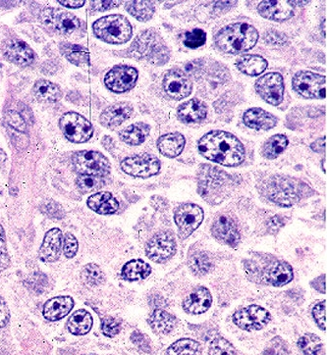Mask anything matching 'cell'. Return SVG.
<instances>
[{
  "mask_svg": "<svg viewBox=\"0 0 327 355\" xmlns=\"http://www.w3.org/2000/svg\"><path fill=\"white\" fill-rule=\"evenodd\" d=\"M201 155L210 161L223 166H238L245 160V148L242 142L224 131H211L197 142Z\"/></svg>",
  "mask_w": 327,
  "mask_h": 355,
  "instance_id": "obj_1",
  "label": "cell"
},
{
  "mask_svg": "<svg viewBox=\"0 0 327 355\" xmlns=\"http://www.w3.org/2000/svg\"><path fill=\"white\" fill-rule=\"evenodd\" d=\"M258 40V33L252 25L235 23L218 31L215 44L220 51L239 54L253 49Z\"/></svg>",
  "mask_w": 327,
  "mask_h": 355,
  "instance_id": "obj_2",
  "label": "cell"
},
{
  "mask_svg": "<svg viewBox=\"0 0 327 355\" xmlns=\"http://www.w3.org/2000/svg\"><path fill=\"white\" fill-rule=\"evenodd\" d=\"M95 37L111 44L129 42L133 34L131 23L123 15H108L93 25Z\"/></svg>",
  "mask_w": 327,
  "mask_h": 355,
  "instance_id": "obj_3",
  "label": "cell"
},
{
  "mask_svg": "<svg viewBox=\"0 0 327 355\" xmlns=\"http://www.w3.org/2000/svg\"><path fill=\"white\" fill-rule=\"evenodd\" d=\"M134 56L151 61L154 64L162 65L169 58V51L162 38L154 31H145L140 34L132 45Z\"/></svg>",
  "mask_w": 327,
  "mask_h": 355,
  "instance_id": "obj_4",
  "label": "cell"
},
{
  "mask_svg": "<svg viewBox=\"0 0 327 355\" xmlns=\"http://www.w3.org/2000/svg\"><path fill=\"white\" fill-rule=\"evenodd\" d=\"M73 166L80 175L95 176L104 178L111 171L108 158L99 151L83 150L72 156Z\"/></svg>",
  "mask_w": 327,
  "mask_h": 355,
  "instance_id": "obj_5",
  "label": "cell"
},
{
  "mask_svg": "<svg viewBox=\"0 0 327 355\" xmlns=\"http://www.w3.org/2000/svg\"><path fill=\"white\" fill-rule=\"evenodd\" d=\"M59 127L68 141L75 144L88 142L94 135V129L87 118L76 112H67L59 120Z\"/></svg>",
  "mask_w": 327,
  "mask_h": 355,
  "instance_id": "obj_6",
  "label": "cell"
},
{
  "mask_svg": "<svg viewBox=\"0 0 327 355\" xmlns=\"http://www.w3.org/2000/svg\"><path fill=\"white\" fill-rule=\"evenodd\" d=\"M302 184L290 178L274 177L267 187L270 200L282 207H291L301 198Z\"/></svg>",
  "mask_w": 327,
  "mask_h": 355,
  "instance_id": "obj_7",
  "label": "cell"
},
{
  "mask_svg": "<svg viewBox=\"0 0 327 355\" xmlns=\"http://www.w3.org/2000/svg\"><path fill=\"white\" fill-rule=\"evenodd\" d=\"M293 89L305 98H326V78L310 71H300L292 80Z\"/></svg>",
  "mask_w": 327,
  "mask_h": 355,
  "instance_id": "obj_8",
  "label": "cell"
},
{
  "mask_svg": "<svg viewBox=\"0 0 327 355\" xmlns=\"http://www.w3.org/2000/svg\"><path fill=\"white\" fill-rule=\"evenodd\" d=\"M125 173L137 178H149L160 170V161L151 155H134L125 158L121 162Z\"/></svg>",
  "mask_w": 327,
  "mask_h": 355,
  "instance_id": "obj_9",
  "label": "cell"
},
{
  "mask_svg": "<svg viewBox=\"0 0 327 355\" xmlns=\"http://www.w3.org/2000/svg\"><path fill=\"white\" fill-rule=\"evenodd\" d=\"M175 223L181 239H186L199 227L204 220V211L201 207L192 203L181 205L174 215Z\"/></svg>",
  "mask_w": 327,
  "mask_h": 355,
  "instance_id": "obj_10",
  "label": "cell"
},
{
  "mask_svg": "<svg viewBox=\"0 0 327 355\" xmlns=\"http://www.w3.org/2000/svg\"><path fill=\"white\" fill-rule=\"evenodd\" d=\"M233 321L241 329L246 331H258L269 324L270 314L267 309L258 305H250L236 311Z\"/></svg>",
  "mask_w": 327,
  "mask_h": 355,
  "instance_id": "obj_11",
  "label": "cell"
},
{
  "mask_svg": "<svg viewBox=\"0 0 327 355\" xmlns=\"http://www.w3.org/2000/svg\"><path fill=\"white\" fill-rule=\"evenodd\" d=\"M256 90L265 103L278 105L283 101V77L276 72L265 74L256 81Z\"/></svg>",
  "mask_w": 327,
  "mask_h": 355,
  "instance_id": "obj_12",
  "label": "cell"
},
{
  "mask_svg": "<svg viewBox=\"0 0 327 355\" xmlns=\"http://www.w3.org/2000/svg\"><path fill=\"white\" fill-rule=\"evenodd\" d=\"M42 19L47 26L60 35H71L81 26L78 17L59 9H47L43 12Z\"/></svg>",
  "mask_w": 327,
  "mask_h": 355,
  "instance_id": "obj_13",
  "label": "cell"
},
{
  "mask_svg": "<svg viewBox=\"0 0 327 355\" xmlns=\"http://www.w3.org/2000/svg\"><path fill=\"white\" fill-rule=\"evenodd\" d=\"M176 250L173 235L161 232L154 235L145 246L147 257L156 263H162L169 259Z\"/></svg>",
  "mask_w": 327,
  "mask_h": 355,
  "instance_id": "obj_14",
  "label": "cell"
},
{
  "mask_svg": "<svg viewBox=\"0 0 327 355\" xmlns=\"http://www.w3.org/2000/svg\"><path fill=\"white\" fill-rule=\"evenodd\" d=\"M138 71L135 68L120 65L115 66L106 74L104 83L111 92H125L133 89L138 80Z\"/></svg>",
  "mask_w": 327,
  "mask_h": 355,
  "instance_id": "obj_15",
  "label": "cell"
},
{
  "mask_svg": "<svg viewBox=\"0 0 327 355\" xmlns=\"http://www.w3.org/2000/svg\"><path fill=\"white\" fill-rule=\"evenodd\" d=\"M192 89V81L181 70H169L163 78V90L168 97L174 101H181L189 96Z\"/></svg>",
  "mask_w": 327,
  "mask_h": 355,
  "instance_id": "obj_16",
  "label": "cell"
},
{
  "mask_svg": "<svg viewBox=\"0 0 327 355\" xmlns=\"http://www.w3.org/2000/svg\"><path fill=\"white\" fill-rule=\"evenodd\" d=\"M6 60L20 66H29L35 60L33 49L26 42L18 38H9L1 47Z\"/></svg>",
  "mask_w": 327,
  "mask_h": 355,
  "instance_id": "obj_17",
  "label": "cell"
},
{
  "mask_svg": "<svg viewBox=\"0 0 327 355\" xmlns=\"http://www.w3.org/2000/svg\"><path fill=\"white\" fill-rule=\"evenodd\" d=\"M261 16L271 21L284 22L294 16L293 4L290 1H262L258 6Z\"/></svg>",
  "mask_w": 327,
  "mask_h": 355,
  "instance_id": "obj_18",
  "label": "cell"
},
{
  "mask_svg": "<svg viewBox=\"0 0 327 355\" xmlns=\"http://www.w3.org/2000/svg\"><path fill=\"white\" fill-rule=\"evenodd\" d=\"M63 246V234L58 228H53L45 234L40 248V259L44 262H54L60 257Z\"/></svg>",
  "mask_w": 327,
  "mask_h": 355,
  "instance_id": "obj_19",
  "label": "cell"
},
{
  "mask_svg": "<svg viewBox=\"0 0 327 355\" xmlns=\"http://www.w3.org/2000/svg\"><path fill=\"white\" fill-rule=\"evenodd\" d=\"M133 105L129 103H118L108 106L99 116V122L106 128H115L130 118Z\"/></svg>",
  "mask_w": 327,
  "mask_h": 355,
  "instance_id": "obj_20",
  "label": "cell"
},
{
  "mask_svg": "<svg viewBox=\"0 0 327 355\" xmlns=\"http://www.w3.org/2000/svg\"><path fill=\"white\" fill-rule=\"evenodd\" d=\"M213 236L227 244H237L240 235L235 222L226 215H221L215 219L213 225Z\"/></svg>",
  "mask_w": 327,
  "mask_h": 355,
  "instance_id": "obj_21",
  "label": "cell"
},
{
  "mask_svg": "<svg viewBox=\"0 0 327 355\" xmlns=\"http://www.w3.org/2000/svg\"><path fill=\"white\" fill-rule=\"evenodd\" d=\"M73 307L74 300L71 296H58L45 302L43 314L47 320L58 321L68 315Z\"/></svg>",
  "mask_w": 327,
  "mask_h": 355,
  "instance_id": "obj_22",
  "label": "cell"
},
{
  "mask_svg": "<svg viewBox=\"0 0 327 355\" xmlns=\"http://www.w3.org/2000/svg\"><path fill=\"white\" fill-rule=\"evenodd\" d=\"M213 304L210 291L206 288H199L193 291L184 300V309L190 314H202L210 309Z\"/></svg>",
  "mask_w": 327,
  "mask_h": 355,
  "instance_id": "obj_23",
  "label": "cell"
},
{
  "mask_svg": "<svg viewBox=\"0 0 327 355\" xmlns=\"http://www.w3.org/2000/svg\"><path fill=\"white\" fill-rule=\"evenodd\" d=\"M243 120L246 126L254 130H270L277 124L276 117L262 108H251L247 110Z\"/></svg>",
  "mask_w": 327,
  "mask_h": 355,
  "instance_id": "obj_24",
  "label": "cell"
},
{
  "mask_svg": "<svg viewBox=\"0 0 327 355\" xmlns=\"http://www.w3.org/2000/svg\"><path fill=\"white\" fill-rule=\"evenodd\" d=\"M208 114V108L203 101L191 99L179 106L177 115L184 123H195L204 120Z\"/></svg>",
  "mask_w": 327,
  "mask_h": 355,
  "instance_id": "obj_25",
  "label": "cell"
},
{
  "mask_svg": "<svg viewBox=\"0 0 327 355\" xmlns=\"http://www.w3.org/2000/svg\"><path fill=\"white\" fill-rule=\"evenodd\" d=\"M293 280V270L289 264L277 262L270 265L263 274V281L274 287L287 285Z\"/></svg>",
  "mask_w": 327,
  "mask_h": 355,
  "instance_id": "obj_26",
  "label": "cell"
},
{
  "mask_svg": "<svg viewBox=\"0 0 327 355\" xmlns=\"http://www.w3.org/2000/svg\"><path fill=\"white\" fill-rule=\"evenodd\" d=\"M185 137L179 133H170L161 135L158 140V148L161 155L174 158L181 155L185 146Z\"/></svg>",
  "mask_w": 327,
  "mask_h": 355,
  "instance_id": "obj_27",
  "label": "cell"
},
{
  "mask_svg": "<svg viewBox=\"0 0 327 355\" xmlns=\"http://www.w3.org/2000/svg\"><path fill=\"white\" fill-rule=\"evenodd\" d=\"M88 207L99 214H113L119 208L117 198L108 192H101L90 196L88 198Z\"/></svg>",
  "mask_w": 327,
  "mask_h": 355,
  "instance_id": "obj_28",
  "label": "cell"
},
{
  "mask_svg": "<svg viewBox=\"0 0 327 355\" xmlns=\"http://www.w3.org/2000/svg\"><path fill=\"white\" fill-rule=\"evenodd\" d=\"M33 94L40 103H51L60 101L62 90L56 83L47 80L36 81L33 87Z\"/></svg>",
  "mask_w": 327,
  "mask_h": 355,
  "instance_id": "obj_29",
  "label": "cell"
},
{
  "mask_svg": "<svg viewBox=\"0 0 327 355\" xmlns=\"http://www.w3.org/2000/svg\"><path fill=\"white\" fill-rule=\"evenodd\" d=\"M149 132H151V127L143 122H138V123L132 124L122 130L119 133V137L125 144H130V146H140L145 141Z\"/></svg>",
  "mask_w": 327,
  "mask_h": 355,
  "instance_id": "obj_30",
  "label": "cell"
},
{
  "mask_svg": "<svg viewBox=\"0 0 327 355\" xmlns=\"http://www.w3.org/2000/svg\"><path fill=\"white\" fill-rule=\"evenodd\" d=\"M93 327V317L85 309H80L72 314L67 322L70 333L76 336H84L90 331Z\"/></svg>",
  "mask_w": 327,
  "mask_h": 355,
  "instance_id": "obj_31",
  "label": "cell"
},
{
  "mask_svg": "<svg viewBox=\"0 0 327 355\" xmlns=\"http://www.w3.org/2000/svg\"><path fill=\"white\" fill-rule=\"evenodd\" d=\"M237 68L242 73L249 76H258L263 73L267 68V61L260 55L247 54L238 60Z\"/></svg>",
  "mask_w": 327,
  "mask_h": 355,
  "instance_id": "obj_32",
  "label": "cell"
},
{
  "mask_svg": "<svg viewBox=\"0 0 327 355\" xmlns=\"http://www.w3.org/2000/svg\"><path fill=\"white\" fill-rule=\"evenodd\" d=\"M152 269L149 264L140 259L131 260L128 263L125 264L122 269V274L125 279L129 281H138L144 280L151 275Z\"/></svg>",
  "mask_w": 327,
  "mask_h": 355,
  "instance_id": "obj_33",
  "label": "cell"
},
{
  "mask_svg": "<svg viewBox=\"0 0 327 355\" xmlns=\"http://www.w3.org/2000/svg\"><path fill=\"white\" fill-rule=\"evenodd\" d=\"M149 324L156 333L165 334L174 329L176 319L167 311H156L149 318Z\"/></svg>",
  "mask_w": 327,
  "mask_h": 355,
  "instance_id": "obj_34",
  "label": "cell"
},
{
  "mask_svg": "<svg viewBox=\"0 0 327 355\" xmlns=\"http://www.w3.org/2000/svg\"><path fill=\"white\" fill-rule=\"evenodd\" d=\"M288 139L284 135H274L265 142L263 155L267 159H276L285 150L288 146Z\"/></svg>",
  "mask_w": 327,
  "mask_h": 355,
  "instance_id": "obj_35",
  "label": "cell"
},
{
  "mask_svg": "<svg viewBox=\"0 0 327 355\" xmlns=\"http://www.w3.org/2000/svg\"><path fill=\"white\" fill-rule=\"evenodd\" d=\"M129 13L141 22H147L154 14V5L151 1H129L126 3Z\"/></svg>",
  "mask_w": 327,
  "mask_h": 355,
  "instance_id": "obj_36",
  "label": "cell"
},
{
  "mask_svg": "<svg viewBox=\"0 0 327 355\" xmlns=\"http://www.w3.org/2000/svg\"><path fill=\"white\" fill-rule=\"evenodd\" d=\"M63 55L67 58L72 64L81 66L88 62V53L85 47L78 44H63L60 47Z\"/></svg>",
  "mask_w": 327,
  "mask_h": 355,
  "instance_id": "obj_37",
  "label": "cell"
},
{
  "mask_svg": "<svg viewBox=\"0 0 327 355\" xmlns=\"http://www.w3.org/2000/svg\"><path fill=\"white\" fill-rule=\"evenodd\" d=\"M165 355H201V347L196 341L183 339L168 348Z\"/></svg>",
  "mask_w": 327,
  "mask_h": 355,
  "instance_id": "obj_38",
  "label": "cell"
},
{
  "mask_svg": "<svg viewBox=\"0 0 327 355\" xmlns=\"http://www.w3.org/2000/svg\"><path fill=\"white\" fill-rule=\"evenodd\" d=\"M81 277L83 282L90 287L99 286L104 282V271L101 270V267L94 263L84 267Z\"/></svg>",
  "mask_w": 327,
  "mask_h": 355,
  "instance_id": "obj_39",
  "label": "cell"
},
{
  "mask_svg": "<svg viewBox=\"0 0 327 355\" xmlns=\"http://www.w3.org/2000/svg\"><path fill=\"white\" fill-rule=\"evenodd\" d=\"M298 345L306 355H317L322 350V341L315 334H306L300 338Z\"/></svg>",
  "mask_w": 327,
  "mask_h": 355,
  "instance_id": "obj_40",
  "label": "cell"
},
{
  "mask_svg": "<svg viewBox=\"0 0 327 355\" xmlns=\"http://www.w3.org/2000/svg\"><path fill=\"white\" fill-rule=\"evenodd\" d=\"M190 268L196 275H204L211 268V261L204 252H196L190 257Z\"/></svg>",
  "mask_w": 327,
  "mask_h": 355,
  "instance_id": "obj_41",
  "label": "cell"
},
{
  "mask_svg": "<svg viewBox=\"0 0 327 355\" xmlns=\"http://www.w3.org/2000/svg\"><path fill=\"white\" fill-rule=\"evenodd\" d=\"M76 183L79 189L83 194L99 191L104 185V178L88 175H80V177L77 179Z\"/></svg>",
  "mask_w": 327,
  "mask_h": 355,
  "instance_id": "obj_42",
  "label": "cell"
},
{
  "mask_svg": "<svg viewBox=\"0 0 327 355\" xmlns=\"http://www.w3.org/2000/svg\"><path fill=\"white\" fill-rule=\"evenodd\" d=\"M208 355H237V352L226 339L217 338L210 343Z\"/></svg>",
  "mask_w": 327,
  "mask_h": 355,
  "instance_id": "obj_43",
  "label": "cell"
},
{
  "mask_svg": "<svg viewBox=\"0 0 327 355\" xmlns=\"http://www.w3.org/2000/svg\"><path fill=\"white\" fill-rule=\"evenodd\" d=\"M206 34L201 29H195L192 31L185 34L184 44L189 49H197L206 44Z\"/></svg>",
  "mask_w": 327,
  "mask_h": 355,
  "instance_id": "obj_44",
  "label": "cell"
},
{
  "mask_svg": "<svg viewBox=\"0 0 327 355\" xmlns=\"http://www.w3.org/2000/svg\"><path fill=\"white\" fill-rule=\"evenodd\" d=\"M121 330V325H120L119 321L113 317H106L102 319L101 321V331L104 336L108 337V338H113L117 336Z\"/></svg>",
  "mask_w": 327,
  "mask_h": 355,
  "instance_id": "obj_45",
  "label": "cell"
},
{
  "mask_svg": "<svg viewBox=\"0 0 327 355\" xmlns=\"http://www.w3.org/2000/svg\"><path fill=\"white\" fill-rule=\"evenodd\" d=\"M5 121L9 126L12 127L18 132L24 133L27 129V124L20 113L10 110L5 114Z\"/></svg>",
  "mask_w": 327,
  "mask_h": 355,
  "instance_id": "obj_46",
  "label": "cell"
},
{
  "mask_svg": "<svg viewBox=\"0 0 327 355\" xmlns=\"http://www.w3.org/2000/svg\"><path fill=\"white\" fill-rule=\"evenodd\" d=\"M63 239H64V244L62 246L63 252L67 259H73L78 252V241L72 234H66Z\"/></svg>",
  "mask_w": 327,
  "mask_h": 355,
  "instance_id": "obj_47",
  "label": "cell"
},
{
  "mask_svg": "<svg viewBox=\"0 0 327 355\" xmlns=\"http://www.w3.org/2000/svg\"><path fill=\"white\" fill-rule=\"evenodd\" d=\"M10 265V259L6 248L5 233L0 225V271L4 270Z\"/></svg>",
  "mask_w": 327,
  "mask_h": 355,
  "instance_id": "obj_48",
  "label": "cell"
},
{
  "mask_svg": "<svg viewBox=\"0 0 327 355\" xmlns=\"http://www.w3.org/2000/svg\"><path fill=\"white\" fill-rule=\"evenodd\" d=\"M313 315L320 329L326 330V300L319 302L313 309Z\"/></svg>",
  "mask_w": 327,
  "mask_h": 355,
  "instance_id": "obj_49",
  "label": "cell"
},
{
  "mask_svg": "<svg viewBox=\"0 0 327 355\" xmlns=\"http://www.w3.org/2000/svg\"><path fill=\"white\" fill-rule=\"evenodd\" d=\"M263 355H288V350L284 341L280 339H274L265 350Z\"/></svg>",
  "mask_w": 327,
  "mask_h": 355,
  "instance_id": "obj_50",
  "label": "cell"
},
{
  "mask_svg": "<svg viewBox=\"0 0 327 355\" xmlns=\"http://www.w3.org/2000/svg\"><path fill=\"white\" fill-rule=\"evenodd\" d=\"M10 320V311L5 300L0 295V328L5 327Z\"/></svg>",
  "mask_w": 327,
  "mask_h": 355,
  "instance_id": "obj_51",
  "label": "cell"
},
{
  "mask_svg": "<svg viewBox=\"0 0 327 355\" xmlns=\"http://www.w3.org/2000/svg\"><path fill=\"white\" fill-rule=\"evenodd\" d=\"M120 1H92V8L95 11L109 10L120 5Z\"/></svg>",
  "mask_w": 327,
  "mask_h": 355,
  "instance_id": "obj_52",
  "label": "cell"
},
{
  "mask_svg": "<svg viewBox=\"0 0 327 355\" xmlns=\"http://www.w3.org/2000/svg\"><path fill=\"white\" fill-rule=\"evenodd\" d=\"M44 212L45 214L49 215V216L53 217V218L59 219L63 216L61 207L56 202H49L47 203V205H45Z\"/></svg>",
  "mask_w": 327,
  "mask_h": 355,
  "instance_id": "obj_53",
  "label": "cell"
},
{
  "mask_svg": "<svg viewBox=\"0 0 327 355\" xmlns=\"http://www.w3.org/2000/svg\"><path fill=\"white\" fill-rule=\"evenodd\" d=\"M58 3L65 8L76 9L85 5L86 2L84 0H58Z\"/></svg>",
  "mask_w": 327,
  "mask_h": 355,
  "instance_id": "obj_54",
  "label": "cell"
},
{
  "mask_svg": "<svg viewBox=\"0 0 327 355\" xmlns=\"http://www.w3.org/2000/svg\"><path fill=\"white\" fill-rule=\"evenodd\" d=\"M326 137H320L312 144V149L317 153H324L326 150Z\"/></svg>",
  "mask_w": 327,
  "mask_h": 355,
  "instance_id": "obj_55",
  "label": "cell"
},
{
  "mask_svg": "<svg viewBox=\"0 0 327 355\" xmlns=\"http://www.w3.org/2000/svg\"><path fill=\"white\" fill-rule=\"evenodd\" d=\"M280 226H282V221L280 220L279 217H274L271 221H270V227H271V229H278Z\"/></svg>",
  "mask_w": 327,
  "mask_h": 355,
  "instance_id": "obj_56",
  "label": "cell"
},
{
  "mask_svg": "<svg viewBox=\"0 0 327 355\" xmlns=\"http://www.w3.org/2000/svg\"><path fill=\"white\" fill-rule=\"evenodd\" d=\"M6 158H8V155H6V153H4V151L2 150L1 148H0V161H5Z\"/></svg>",
  "mask_w": 327,
  "mask_h": 355,
  "instance_id": "obj_57",
  "label": "cell"
},
{
  "mask_svg": "<svg viewBox=\"0 0 327 355\" xmlns=\"http://www.w3.org/2000/svg\"><path fill=\"white\" fill-rule=\"evenodd\" d=\"M84 355H97V354H84Z\"/></svg>",
  "mask_w": 327,
  "mask_h": 355,
  "instance_id": "obj_58",
  "label": "cell"
}]
</instances>
